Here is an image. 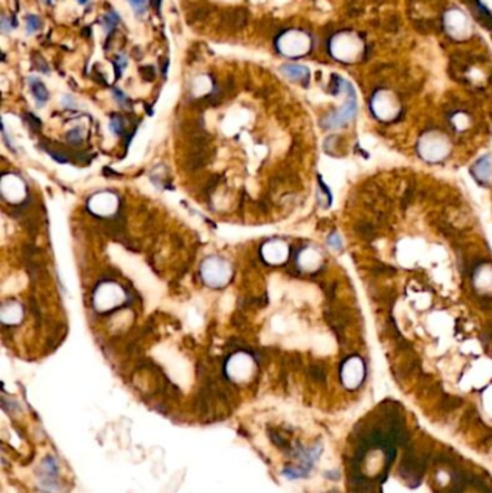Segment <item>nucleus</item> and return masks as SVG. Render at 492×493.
I'll list each match as a JSON object with an SVG mask.
<instances>
[{"label": "nucleus", "mask_w": 492, "mask_h": 493, "mask_svg": "<svg viewBox=\"0 0 492 493\" xmlns=\"http://www.w3.org/2000/svg\"><path fill=\"white\" fill-rule=\"evenodd\" d=\"M445 25L446 29L449 31L450 35L462 38L466 35V32H469V25L465 15L459 12V10H450L447 12L446 17H445Z\"/></svg>", "instance_id": "f257e3e1"}, {"label": "nucleus", "mask_w": 492, "mask_h": 493, "mask_svg": "<svg viewBox=\"0 0 492 493\" xmlns=\"http://www.w3.org/2000/svg\"><path fill=\"white\" fill-rule=\"evenodd\" d=\"M333 48H339L338 55H341L339 58H352L357 56V53L360 52L361 49V44L354 38V36H341L338 38V42L333 44Z\"/></svg>", "instance_id": "f03ea898"}, {"label": "nucleus", "mask_w": 492, "mask_h": 493, "mask_svg": "<svg viewBox=\"0 0 492 493\" xmlns=\"http://www.w3.org/2000/svg\"><path fill=\"white\" fill-rule=\"evenodd\" d=\"M282 72H283L287 78L296 80V81L306 80L309 76L308 68L300 67V65H283V67H282Z\"/></svg>", "instance_id": "7ed1b4c3"}, {"label": "nucleus", "mask_w": 492, "mask_h": 493, "mask_svg": "<svg viewBox=\"0 0 492 493\" xmlns=\"http://www.w3.org/2000/svg\"><path fill=\"white\" fill-rule=\"evenodd\" d=\"M29 84H31L32 92H33V95H35V98L38 100L39 104L45 103L46 100H48V90H46L45 85L41 83L39 78H36V76H35V78L31 76V78H29Z\"/></svg>", "instance_id": "20e7f679"}, {"label": "nucleus", "mask_w": 492, "mask_h": 493, "mask_svg": "<svg viewBox=\"0 0 492 493\" xmlns=\"http://www.w3.org/2000/svg\"><path fill=\"white\" fill-rule=\"evenodd\" d=\"M104 28L107 29V31H111L113 28H115L117 26V23H119V21H120V17H119V15L115 13L114 10H111V12H108L107 15L104 16Z\"/></svg>", "instance_id": "39448f33"}, {"label": "nucleus", "mask_w": 492, "mask_h": 493, "mask_svg": "<svg viewBox=\"0 0 492 493\" xmlns=\"http://www.w3.org/2000/svg\"><path fill=\"white\" fill-rule=\"evenodd\" d=\"M26 26H28V33H33V32H36L39 28H41V19H39L38 16H35V15L28 16V19H26Z\"/></svg>", "instance_id": "423d86ee"}, {"label": "nucleus", "mask_w": 492, "mask_h": 493, "mask_svg": "<svg viewBox=\"0 0 492 493\" xmlns=\"http://www.w3.org/2000/svg\"><path fill=\"white\" fill-rule=\"evenodd\" d=\"M146 2L147 0H129V3L133 6L134 13L137 16H142L146 12Z\"/></svg>", "instance_id": "0eeeda50"}, {"label": "nucleus", "mask_w": 492, "mask_h": 493, "mask_svg": "<svg viewBox=\"0 0 492 493\" xmlns=\"http://www.w3.org/2000/svg\"><path fill=\"white\" fill-rule=\"evenodd\" d=\"M111 130H113L114 133H117V134H122V131H123V120H122L120 117H114V119L111 120Z\"/></svg>", "instance_id": "6e6552de"}, {"label": "nucleus", "mask_w": 492, "mask_h": 493, "mask_svg": "<svg viewBox=\"0 0 492 493\" xmlns=\"http://www.w3.org/2000/svg\"><path fill=\"white\" fill-rule=\"evenodd\" d=\"M68 140L72 144L81 143V133H80V129L71 130V131L68 133Z\"/></svg>", "instance_id": "1a4fd4ad"}, {"label": "nucleus", "mask_w": 492, "mask_h": 493, "mask_svg": "<svg viewBox=\"0 0 492 493\" xmlns=\"http://www.w3.org/2000/svg\"><path fill=\"white\" fill-rule=\"evenodd\" d=\"M329 243L331 244H333V245H337V248H341V240H339L338 236L335 235H331V238H329Z\"/></svg>", "instance_id": "9d476101"}, {"label": "nucleus", "mask_w": 492, "mask_h": 493, "mask_svg": "<svg viewBox=\"0 0 492 493\" xmlns=\"http://www.w3.org/2000/svg\"><path fill=\"white\" fill-rule=\"evenodd\" d=\"M78 3H81V5H87L88 3V0H77Z\"/></svg>", "instance_id": "9b49d317"}, {"label": "nucleus", "mask_w": 492, "mask_h": 493, "mask_svg": "<svg viewBox=\"0 0 492 493\" xmlns=\"http://www.w3.org/2000/svg\"><path fill=\"white\" fill-rule=\"evenodd\" d=\"M45 3H52V0H44Z\"/></svg>", "instance_id": "f8f14e48"}]
</instances>
